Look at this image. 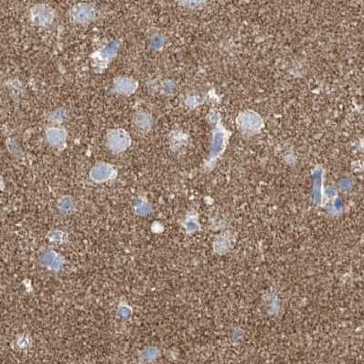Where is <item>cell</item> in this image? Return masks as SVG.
Masks as SVG:
<instances>
[{
    "label": "cell",
    "instance_id": "cell-1",
    "mask_svg": "<svg viewBox=\"0 0 364 364\" xmlns=\"http://www.w3.org/2000/svg\"><path fill=\"white\" fill-rule=\"evenodd\" d=\"M129 134L122 130H114L107 137V145L113 152H122L130 146Z\"/></svg>",
    "mask_w": 364,
    "mask_h": 364
},
{
    "label": "cell",
    "instance_id": "cell-2",
    "mask_svg": "<svg viewBox=\"0 0 364 364\" xmlns=\"http://www.w3.org/2000/svg\"><path fill=\"white\" fill-rule=\"evenodd\" d=\"M115 170L109 164L100 163L94 167L90 172V178L96 182H104L113 178Z\"/></svg>",
    "mask_w": 364,
    "mask_h": 364
},
{
    "label": "cell",
    "instance_id": "cell-3",
    "mask_svg": "<svg viewBox=\"0 0 364 364\" xmlns=\"http://www.w3.org/2000/svg\"><path fill=\"white\" fill-rule=\"evenodd\" d=\"M32 19L35 23L38 25L49 24L53 19V12L50 8L39 5L33 8L31 12Z\"/></svg>",
    "mask_w": 364,
    "mask_h": 364
},
{
    "label": "cell",
    "instance_id": "cell-4",
    "mask_svg": "<svg viewBox=\"0 0 364 364\" xmlns=\"http://www.w3.org/2000/svg\"><path fill=\"white\" fill-rule=\"evenodd\" d=\"M94 15H95L94 9L89 5H77L73 8V18L80 23H86L91 21L94 17Z\"/></svg>",
    "mask_w": 364,
    "mask_h": 364
},
{
    "label": "cell",
    "instance_id": "cell-5",
    "mask_svg": "<svg viewBox=\"0 0 364 364\" xmlns=\"http://www.w3.org/2000/svg\"><path fill=\"white\" fill-rule=\"evenodd\" d=\"M47 138H48V141L51 145L55 146V147H61L65 143V131L61 129L51 128L47 132Z\"/></svg>",
    "mask_w": 364,
    "mask_h": 364
},
{
    "label": "cell",
    "instance_id": "cell-6",
    "mask_svg": "<svg viewBox=\"0 0 364 364\" xmlns=\"http://www.w3.org/2000/svg\"><path fill=\"white\" fill-rule=\"evenodd\" d=\"M116 89L122 94L133 93L135 89H137V83L136 81L128 77L118 78L116 81Z\"/></svg>",
    "mask_w": 364,
    "mask_h": 364
},
{
    "label": "cell",
    "instance_id": "cell-7",
    "mask_svg": "<svg viewBox=\"0 0 364 364\" xmlns=\"http://www.w3.org/2000/svg\"><path fill=\"white\" fill-rule=\"evenodd\" d=\"M119 45L117 42H112L110 44L108 45L105 49H102L100 53V57L103 60H109L111 57H113L114 55L117 53Z\"/></svg>",
    "mask_w": 364,
    "mask_h": 364
},
{
    "label": "cell",
    "instance_id": "cell-8",
    "mask_svg": "<svg viewBox=\"0 0 364 364\" xmlns=\"http://www.w3.org/2000/svg\"><path fill=\"white\" fill-rule=\"evenodd\" d=\"M137 124L141 128H147L150 125V118L146 114H140L137 117Z\"/></svg>",
    "mask_w": 364,
    "mask_h": 364
}]
</instances>
